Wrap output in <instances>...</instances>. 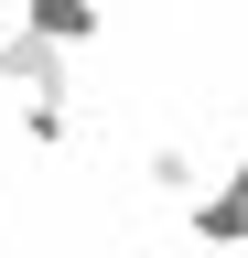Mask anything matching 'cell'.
Wrapping results in <instances>:
<instances>
[{"mask_svg":"<svg viewBox=\"0 0 248 258\" xmlns=\"http://www.w3.org/2000/svg\"><path fill=\"white\" fill-rule=\"evenodd\" d=\"M183 215H194V247H248V151L216 161V183H205Z\"/></svg>","mask_w":248,"mask_h":258,"instance_id":"6da1fadb","label":"cell"},{"mask_svg":"<svg viewBox=\"0 0 248 258\" xmlns=\"http://www.w3.org/2000/svg\"><path fill=\"white\" fill-rule=\"evenodd\" d=\"M0 76H11L22 86V108H65V54H54V43H33V32H0Z\"/></svg>","mask_w":248,"mask_h":258,"instance_id":"7a4b0ae2","label":"cell"},{"mask_svg":"<svg viewBox=\"0 0 248 258\" xmlns=\"http://www.w3.org/2000/svg\"><path fill=\"white\" fill-rule=\"evenodd\" d=\"M22 32L54 43V54H86V43L108 32V0H22Z\"/></svg>","mask_w":248,"mask_h":258,"instance_id":"3957f363","label":"cell"},{"mask_svg":"<svg viewBox=\"0 0 248 258\" xmlns=\"http://www.w3.org/2000/svg\"><path fill=\"white\" fill-rule=\"evenodd\" d=\"M151 194H173V205H194V194H205V172H194V151H183V140L151 151Z\"/></svg>","mask_w":248,"mask_h":258,"instance_id":"277c9868","label":"cell"},{"mask_svg":"<svg viewBox=\"0 0 248 258\" xmlns=\"http://www.w3.org/2000/svg\"><path fill=\"white\" fill-rule=\"evenodd\" d=\"M194 258H227V247H194Z\"/></svg>","mask_w":248,"mask_h":258,"instance_id":"5b68a950","label":"cell"}]
</instances>
